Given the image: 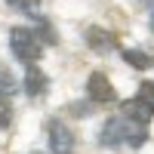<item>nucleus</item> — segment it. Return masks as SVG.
<instances>
[{
	"label": "nucleus",
	"mask_w": 154,
	"mask_h": 154,
	"mask_svg": "<svg viewBox=\"0 0 154 154\" xmlns=\"http://www.w3.org/2000/svg\"><path fill=\"white\" fill-rule=\"evenodd\" d=\"M120 56H123L126 65H133L136 71H148L154 65V56L145 53V49H120Z\"/></svg>",
	"instance_id": "0eeeda50"
},
{
	"label": "nucleus",
	"mask_w": 154,
	"mask_h": 154,
	"mask_svg": "<svg viewBox=\"0 0 154 154\" xmlns=\"http://www.w3.org/2000/svg\"><path fill=\"white\" fill-rule=\"evenodd\" d=\"M83 37H86V46L93 49V53H99V56H108V53H114V49H117V37H114L108 28L89 25Z\"/></svg>",
	"instance_id": "20e7f679"
},
{
	"label": "nucleus",
	"mask_w": 154,
	"mask_h": 154,
	"mask_svg": "<svg viewBox=\"0 0 154 154\" xmlns=\"http://www.w3.org/2000/svg\"><path fill=\"white\" fill-rule=\"evenodd\" d=\"M6 6L25 12V16H37V9H40V0H6Z\"/></svg>",
	"instance_id": "9d476101"
},
{
	"label": "nucleus",
	"mask_w": 154,
	"mask_h": 154,
	"mask_svg": "<svg viewBox=\"0 0 154 154\" xmlns=\"http://www.w3.org/2000/svg\"><path fill=\"white\" fill-rule=\"evenodd\" d=\"M68 111L74 114V117H86V114H93V102H71Z\"/></svg>",
	"instance_id": "f8f14e48"
},
{
	"label": "nucleus",
	"mask_w": 154,
	"mask_h": 154,
	"mask_svg": "<svg viewBox=\"0 0 154 154\" xmlns=\"http://www.w3.org/2000/svg\"><path fill=\"white\" fill-rule=\"evenodd\" d=\"M22 86H25V93H28L31 99H40V96H46V89H49V77L40 71L37 62H31V65H25V80H22Z\"/></svg>",
	"instance_id": "423d86ee"
},
{
	"label": "nucleus",
	"mask_w": 154,
	"mask_h": 154,
	"mask_svg": "<svg viewBox=\"0 0 154 154\" xmlns=\"http://www.w3.org/2000/svg\"><path fill=\"white\" fill-rule=\"evenodd\" d=\"M133 99H136V102H139V105H142V108H148V111L154 114V83H151V80L139 83V93H136Z\"/></svg>",
	"instance_id": "6e6552de"
},
{
	"label": "nucleus",
	"mask_w": 154,
	"mask_h": 154,
	"mask_svg": "<svg viewBox=\"0 0 154 154\" xmlns=\"http://www.w3.org/2000/svg\"><path fill=\"white\" fill-rule=\"evenodd\" d=\"M34 154H40V151H34Z\"/></svg>",
	"instance_id": "4468645a"
},
{
	"label": "nucleus",
	"mask_w": 154,
	"mask_h": 154,
	"mask_svg": "<svg viewBox=\"0 0 154 154\" xmlns=\"http://www.w3.org/2000/svg\"><path fill=\"white\" fill-rule=\"evenodd\" d=\"M151 31H154V12H151Z\"/></svg>",
	"instance_id": "ddd939ff"
},
{
	"label": "nucleus",
	"mask_w": 154,
	"mask_h": 154,
	"mask_svg": "<svg viewBox=\"0 0 154 154\" xmlns=\"http://www.w3.org/2000/svg\"><path fill=\"white\" fill-rule=\"evenodd\" d=\"M9 49L22 65H31V62H40L43 56V40L37 28H25V25H16L9 28Z\"/></svg>",
	"instance_id": "f257e3e1"
},
{
	"label": "nucleus",
	"mask_w": 154,
	"mask_h": 154,
	"mask_svg": "<svg viewBox=\"0 0 154 154\" xmlns=\"http://www.w3.org/2000/svg\"><path fill=\"white\" fill-rule=\"evenodd\" d=\"M12 123V102L6 93H0V130H9Z\"/></svg>",
	"instance_id": "1a4fd4ad"
},
{
	"label": "nucleus",
	"mask_w": 154,
	"mask_h": 154,
	"mask_svg": "<svg viewBox=\"0 0 154 154\" xmlns=\"http://www.w3.org/2000/svg\"><path fill=\"white\" fill-rule=\"evenodd\" d=\"M43 130H46V145H49V151H53V154H74L77 142H74V133L68 130L65 120L49 117Z\"/></svg>",
	"instance_id": "f03ea898"
},
{
	"label": "nucleus",
	"mask_w": 154,
	"mask_h": 154,
	"mask_svg": "<svg viewBox=\"0 0 154 154\" xmlns=\"http://www.w3.org/2000/svg\"><path fill=\"white\" fill-rule=\"evenodd\" d=\"M99 142L105 145V148H120L126 145V120L120 117H108L105 126H102V133H99Z\"/></svg>",
	"instance_id": "39448f33"
},
{
	"label": "nucleus",
	"mask_w": 154,
	"mask_h": 154,
	"mask_svg": "<svg viewBox=\"0 0 154 154\" xmlns=\"http://www.w3.org/2000/svg\"><path fill=\"white\" fill-rule=\"evenodd\" d=\"M0 93H6V96L16 93V77L9 74V68H6V65H0Z\"/></svg>",
	"instance_id": "9b49d317"
},
{
	"label": "nucleus",
	"mask_w": 154,
	"mask_h": 154,
	"mask_svg": "<svg viewBox=\"0 0 154 154\" xmlns=\"http://www.w3.org/2000/svg\"><path fill=\"white\" fill-rule=\"evenodd\" d=\"M86 96L93 105H111L114 99H117V93H114V86L108 80V74H102V71H93L89 74V80H86Z\"/></svg>",
	"instance_id": "7ed1b4c3"
}]
</instances>
